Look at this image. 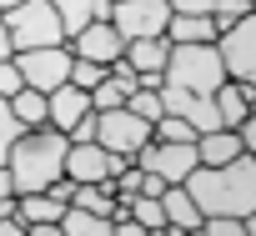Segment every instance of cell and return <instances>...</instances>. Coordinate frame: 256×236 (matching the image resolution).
<instances>
[{
    "label": "cell",
    "mask_w": 256,
    "mask_h": 236,
    "mask_svg": "<svg viewBox=\"0 0 256 236\" xmlns=\"http://www.w3.org/2000/svg\"><path fill=\"white\" fill-rule=\"evenodd\" d=\"M191 201L201 206V216H251L256 211V156L241 151L226 166H196L186 181Z\"/></svg>",
    "instance_id": "cell-1"
},
{
    "label": "cell",
    "mask_w": 256,
    "mask_h": 236,
    "mask_svg": "<svg viewBox=\"0 0 256 236\" xmlns=\"http://www.w3.org/2000/svg\"><path fill=\"white\" fill-rule=\"evenodd\" d=\"M66 151H70V136L56 131V126L20 131L16 146H10V156H6V166L16 176V196L20 191H46L50 181H60L66 176Z\"/></svg>",
    "instance_id": "cell-2"
},
{
    "label": "cell",
    "mask_w": 256,
    "mask_h": 236,
    "mask_svg": "<svg viewBox=\"0 0 256 236\" xmlns=\"http://www.w3.org/2000/svg\"><path fill=\"white\" fill-rule=\"evenodd\" d=\"M221 80H226V66H221L216 40L171 46V60H166V86L191 90V96H216V86H221Z\"/></svg>",
    "instance_id": "cell-3"
},
{
    "label": "cell",
    "mask_w": 256,
    "mask_h": 236,
    "mask_svg": "<svg viewBox=\"0 0 256 236\" xmlns=\"http://www.w3.org/2000/svg\"><path fill=\"white\" fill-rule=\"evenodd\" d=\"M0 20H6V30H10V46H16V50H36V46H60V40H66L60 10L50 6V0H20V6L0 10Z\"/></svg>",
    "instance_id": "cell-4"
},
{
    "label": "cell",
    "mask_w": 256,
    "mask_h": 236,
    "mask_svg": "<svg viewBox=\"0 0 256 236\" xmlns=\"http://www.w3.org/2000/svg\"><path fill=\"white\" fill-rule=\"evenodd\" d=\"M96 141L116 156H136L146 141H151V121L136 116L131 106H110V110H96Z\"/></svg>",
    "instance_id": "cell-5"
},
{
    "label": "cell",
    "mask_w": 256,
    "mask_h": 236,
    "mask_svg": "<svg viewBox=\"0 0 256 236\" xmlns=\"http://www.w3.org/2000/svg\"><path fill=\"white\" fill-rule=\"evenodd\" d=\"M216 50H221V66H226L231 80L256 86V10H246L241 20H231L216 36Z\"/></svg>",
    "instance_id": "cell-6"
},
{
    "label": "cell",
    "mask_w": 256,
    "mask_h": 236,
    "mask_svg": "<svg viewBox=\"0 0 256 236\" xmlns=\"http://www.w3.org/2000/svg\"><path fill=\"white\" fill-rule=\"evenodd\" d=\"M70 46L60 40V46H36V50H16V70H20V80L26 86H36V90H56V86H66L70 80Z\"/></svg>",
    "instance_id": "cell-7"
},
{
    "label": "cell",
    "mask_w": 256,
    "mask_h": 236,
    "mask_svg": "<svg viewBox=\"0 0 256 236\" xmlns=\"http://www.w3.org/2000/svg\"><path fill=\"white\" fill-rule=\"evenodd\" d=\"M131 161H136L141 171H156L166 186L186 181V176L201 166V161H196V141H156V136H151V141H146Z\"/></svg>",
    "instance_id": "cell-8"
},
{
    "label": "cell",
    "mask_w": 256,
    "mask_h": 236,
    "mask_svg": "<svg viewBox=\"0 0 256 236\" xmlns=\"http://www.w3.org/2000/svg\"><path fill=\"white\" fill-rule=\"evenodd\" d=\"M126 166H131V156H116V151H106L100 141H70V151H66V176H70L76 186L110 181V176L126 171Z\"/></svg>",
    "instance_id": "cell-9"
},
{
    "label": "cell",
    "mask_w": 256,
    "mask_h": 236,
    "mask_svg": "<svg viewBox=\"0 0 256 236\" xmlns=\"http://www.w3.org/2000/svg\"><path fill=\"white\" fill-rule=\"evenodd\" d=\"M166 20H171V6H166V0H116V6H110V26H116L126 40L166 36Z\"/></svg>",
    "instance_id": "cell-10"
},
{
    "label": "cell",
    "mask_w": 256,
    "mask_h": 236,
    "mask_svg": "<svg viewBox=\"0 0 256 236\" xmlns=\"http://www.w3.org/2000/svg\"><path fill=\"white\" fill-rule=\"evenodd\" d=\"M70 56H86V60L110 66L116 56H126V36H120L110 20H90V26H80V30L70 36Z\"/></svg>",
    "instance_id": "cell-11"
},
{
    "label": "cell",
    "mask_w": 256,
    "mask_h": 236,
    "mask_svg": "<svg viewBox=\"0 0 256 236\" xmlns=\"http://www.w3.org/2000/svg\"><path fill=\"white\" fill-rule=\"evenodd\" d=\"M46 100H50V126H56V131H70L80 116H90V110H96V106H90V90H80V86H70V80H66V86H56Z\"/></svg>",
    "instance_id": "cell-12"
},
{
    "label": "cell",
    "mask_w": 256,
    "mask_h": 236,
    "mask_svg": "<svg viewBox=\"0 0 256 236\" xmlns=\"http://www.w3.org/2000/svg\"><path fill=\"white\" fill-rule=\"evenodd\" d=\"M161 206H166V236H181V231H201V206L191 201V191L176 181L161 191Z\"/></svg>",
    "instance_id": "cell-13"
},
{
    "label": "cell",
    "mask_w": 256,
    "mask_h": 236,
    "mask_svg": "<svg viewBox=\"0 0 256 236\" xmlns=\"http://www.w3.org/2000/svg\"><path fill=\"white\" fill-rule=\"evenodd\" d=\"M246 146H241V136H236V126H216V131H201L196 136V161L201 166H226L231 156H241Z\"/></svg>",
    "instance_id": "cell-14"
},
{
    "label": "cell",
    "mask_w": 256,
    "mask_h": 236,
    "mask_svg": "<svg viewBox=\"0 0 256 236\" xmlns=\"http://www.w3.org/2000/svg\"><path fill=\"white\" fill-rule=\"evenodd\" d=\"M216 36H221L216 16H181V10H171V20H166V40L171 46H196V40H216Z\"/></svg>",
    "instance_id": "cell-15"
},
{
    "label": "cell",
    "mask_w": 256,
    "mask_h": 236,
    "mask_svg": "<svg viewBox=\"0 0 256 236\" xmlns=\"http://www.w3.org/2000/svg\"><path fill=\"white\" fill-rule=\"evenodd\" d=\"M60 211H66V201H56L50 191H20L16 196V216L26 226H60Z\"/></svg>",
    "instance_id": "cell-16"
},
{
    "label": "cell",
    "mask_w": 256,
    "mask_h": 236,
    "mask_svg": "<svg viewBox=\"0 0 256 236\" xmlns=\"http://www.w3.org/2000/svg\"><path fill=\"white\" fill-rule=\"evenodd\" d=\"M50 6L60 10V26H66V40H70L80 26H90V20H110V6H116V0H50Z\"/></svg>",
    "instance_id": "cell-17"
},
{
    "label": "cell",
    "mask_w": 256,
    "mask_h": 236,
    "mask_svg": "<svg viewBox=\"0 0 256 236\" xmlns=\"http://www.w3.org/2000/svg\"><path fill=\"white\" fill-rule=\"evenodd\" d=\"M126 60H131L136 70H166V60H171V40H166V36L126 40Z\"/></svg>",
    "instance_id": "cell-18"
},
{
    "label": "cell",
    "mask_w": 256,
    "mask_h": 236,
    "mask_svg": "<svg viewBox=\"0 0 256 236\" xmlns=\"http://www.w3.org/2000/svg\"><path fill=\"white\" fill-rule=\"evenodd\" d=\"M10 110H16V121L30 131V126H50V100H46V90H36V86H20L16 96H10Z\"/></svg>",
    "instance_id": "cell-19"
},
{
    "label": "cell",
    "mask_w": 256,
    "mask_h": 236,
    "mask_svg": "<svg viewBox=\"0 0 256 236\" xmlns=\"http://www.w3.org/2000/svg\"><path fill=\"white\" fill-rule=\"evenodd\" d=\"M60 236H110V216H96V211L70 201L60 211Z\"/></svg>",
    "instance_id": "cell-20"
},
{
    "label": "cell",
    "mask_w": 256,
    "mask_h": 236,
    "mask_svg": "<svg viewBox=\"0 0 256 236\" xmlns=\"http://www.w3.org/2000/svg\"><path fill=\"white\" fill-rule=\"evenodd\" d=\"M246 90H251V86H241V80H231V76L216 86V110H221V126H236L241 116L251 110V106H246Z\"/></svg>",
    "instance_id": "cell-21"
},
{
    "label": "cell",
    "mask_w": 256,
    "mask_h": 236,
    "mask_svg": "<svg viewBox=\"0 0 256 236\" xmlns=\"http://www.w3.org/2000/svg\"><path fill=\"white\" fill-rule=\"evenodd\" d=\"M126 206H131V216L141 221V231H156V236H166V206H161V196H146V191H136V196H120Z\"/></svg>",
    "instance_id": "cell-22"
},
{
    "label": "cell",
    "mask_w": 256,
    "mask_h": 236,
    "mask_svg": "<svg viewBox=\"0 0 256 236\" xmlns=\"http://www.w3.org/2000/svg\"><path fill=\"white\" fill-rule=\"evenodd\" d=\"M126 106H131L136 116H146V121L156 126L161 116H166V106H161V90H151V86H136L131 96H126Z\"/></svg>",
    "instance_id": "cell-23"
},
{
    "label": "cell",
    "mask_w": 256,
    "mask_h": 236,
    "mask_svg": "<svg viewBox=\"0 0 256 236\" xmlns=\"http://www.w3.org/2000/svg\"><path fill=\"white\" fill-rule=\"evenodd\" d=\"M151 136H156V141H196L201 131H196L191 121H181V116H171V110H166V116H161V121L151 126Z\"/></svg>",
    "instance_id": "cell-24"
},
{
    "label": "cell",
    "mask_w": 256,
    "mask_h": 236,
    "mask_svg": "<svg viewBox=\"0 0 256 236\" xmlns=\"http://www.w3.org/2000/svg\"><path fill=\"white\" fill-rule=\"evenodd\" d=\"M126 96H131V90H126V86H120V80H116L110 70H106V80H100V86H90V106H96V110L126 106Z\"/></svg>",
    "instance_id": "cell-25"
},
{
    "label": "cell",
    "mask_w": 256,
    "mask_h": 236,
    "mask_svg": "<svg viewBox=\"0 0 256 236\" xmlns=\"http://www.w3.org/2000/svg\"><path fill=\"white\" fill-rule=\"evenodd\" d=\"M26 126L16 121V110H10V100L0 96V166H6V156H10V146H16V136H20Z\"/></svg>",
    "instance_id": "cell-26"
},
{
    "label": "cell",
    "mask_w": 256,
    "mask_h": 236,
    "mask_svg": "<svg viewBox=\"0 0 256 236\" xmlns=\"http://www.w3.org/2000/svg\"><path fill=\"white\" fill-rule=\"evenodd\" d=\"M100 80H106V66H100V60H86V56L70 60V86L90 90V86H100Z\"/></svg>",
    "instance_id": "cell-27"
},
{
    "label": "cell",
    "mask_w": 256,
    "mask_h": 236,
    "mask_svg": "<svg viewBox=\"0 0 256 236\" xmlns=\"http://www.w3.org/2000/svg\"><path fill=\"white\" fill-rule=\"evenodd\" d=\"M201 231L206 236H246L241 216H201Z\"/></svg>",
    "instance_id": "cell-28"
},
{
    "label": "cell",
    "mask_w": 256,
    "mask_h": 236,
    "mask_svg": "<svg viewBox=\"0 0 256 236\" xmlns=\"http://www.w3.org/2000/svg\"><path fill=\"white\" fill-rule=\"evenodd\" d=\"M246 10H256L251 0H216V10H211V16H216V26L226 30V26H231V20H241Z\"/></svg>",
    "instance_id": "cell-29"
},
{
    "label": "cell",
    "mask_w": 256,
    "mask_h": 236,
    "mask_svg": "<svg viewBox=\"0 0 256 236\" xmlns=\"http://www.w3.org/2000/svg\"><path fill=\"white\" fill-rule=\"evenodd\" d=\"M20 86H26V80H20V70H16V56H10V60H0V96L10 100Z\"/></svg>",
    "instance_id": "cell-30"
},
{
    "label": "cell",
    "mask_w": 256,
    "mask_h": 236,
    "mask_svg": "<svg viewBox=\"0 0 256 236\" xmlns=\"http://www.w3.org/2000/svg\"><path fill=\"white\" fill-rule=\"evenodd\" d=\"M171 10H181V16H211L216 10V0H166Z\"/></svg>",
    "instance_id": "cell-31"
},
{
    "label": "cell",
    "mask_w": 256,
    "mask_h": 236,
    "mask_svg": "<svg viewBox=\"0 0 256 236\" xmlns=\"http://www.w3.org/2000/svg\"><path fill=\"white\" fill-rule=\"evenodd\" d=\"M236 136H241V146H246V151H256V110H246L241 121H236Z\"/></svg>",
    "instance_id": "cell-32"
},
{
    "label": "cell",
    "mask_w": 256,
    "mask_h": 236,
    "mask_svg": "<svg viewBox=\"0 0 256 236\" xmlns=\"http://www.w3.org/2000/svg\"><path fill=\"white\" fill-rule=\"evenodd\" d=\"M66 136H70V141H96V110H90V116H80V121H76Z\"/></svg>",
    "instance_id": "cell-33"
},
{
    "label": "cell",
    "mask_w": 256,
    "mask_h": 236,
    "mask_svg": "<svg viewBox=\"0 0 256 236\" xmlns=\"http://www.w3.org/2000/svg\"><path fill=\"white\" fill-rule=\"evenodd\" d=\"M141 191H146V196H161V191H166V181H161L156 171H141Z\"/></svg>",
    "instance_id": "cell-34"
},
{
    "label": "cell",
    "mask_w": 256,
    "mask_h": 236,
    "mask_svg": "<svg viewBox=\"0 0 256 236\" xmlns=\"http://www.w3.org/2000/svg\"><path fill=\"white\" fill-rule=\"evenodd\" d=\"M16 56V46H10V30H6V20H0V60H10Z\"/></svg>",
    "instance_id": "cell-35"
},
{
    "label": "cell",
    "mask_w": 256,
    "mask_h": 236,
    "mask_svg": "<svg viewBox=\"0 0 256 236\" xmlns=\"http://www.w3.org/2000/svg\"><path fill=\"white\" fill-rule=\"evenodd\" d=\"M0 196H16V176H10V166H0Z\"/></svg>",
    "instance_id": "cell-36"
},
{
    "label": "cell",
    "mask_w": 256,
    "mask_h": 236,
    "mask_svg": "<svg viewBox=\"0 0 256 236\" xmlns=\"http://www.w3.org/2000/svg\"><path fill=\"white\" fill-rule=\"evenodd\" d=\"M10 211H16V196H0V221H6Z\"/></svg>",
    "instance_id": "cell-37"
},
{
    "label": "cell",
    "mask_w": 256,
    "mask_h": 236,
    "mask_svg": "<svg viewBox=\"0 0 256 236\" xmlns=\"http://www.w3.org/2000/svg\"><path fill=\"white\" fill-rule=\"evenodd\" d=\"M241 226H246V236H256V211H251V216H246Z\"/></svg>",
    "instance_id": "cell-38"
},
{
    "label": "cell",
    "mask_w": 256,
    "mask_h": 236,
    "mask_svg": "<svg viewBox=\"0 0 256 236\" xmlns=\"http://www.w3.org/2000/svg\"><path fill=\"white\" fill-rule=\"evenodd\" d=\"M10 6H20V0H0V10H10Z\"/></svg>",
    "instance_id": "cell-39"
},
{
    "label": "cell",
    "mask_w": 256,
    "mask_h": 236,
    "mask_svg": "<svg viewBox=\"0 0 256 236\" xmlns=\"http://www.w3.org/2000/svg\"><path fill=\"white\" fill-rule=\"evenodd\" d=\"M251 6H256V0H251Z\"/></svg>",
    "instance_id": "cell-40"
},
{
    "label": "cell",
    "mask_w": 256,
    "mask_h": 236,
    "mask_svg": "<svg viewBox=\"0 0 256 236\" xmlns=\"http://www.w3.org/2000/svg\"><path fill=\"white\" fill-rule=\"evenodd\" d=\"M251 156H256V151H251Z\"/></svg>",
    "instance_id": "cell-41"
}]
</instances>
